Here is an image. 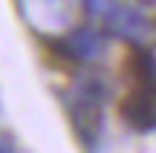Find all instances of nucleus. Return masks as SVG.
<instances>
[{
    "label": "nucleus",
    "instance_id": "obj_5",
    "mask_svg": "<svg viewBox=\"0 0 156 153\" xmlns=\"http://www.w3.org/2000/svg\"><path fill=\"white\" fill-rule=\"evenodd\" d=\"M127 67H130V75H133L136 84H156V58H153V52L136 46L130 61H127Z\"/></svg>",
    "mask_w": 156,
    "mask_h": 153
},
{
    "label": "nucleus",
    "instance_id": "obj_4",
    "mask_svg": "<svg viewBox=\"0 0 156 153\" xmlns=\"http://www.w3.org/2000/svg\"><path fill=\"white\" fill-rule=\"evenodd\" d=\"M67 46H69L75 61H90V58H95L101 52V38H98V32L84 26V29H75L67 38Z\"/></svg>",
    "mask_w": 156,
    "mask_h": 153
},
{
    "label": "nucleus",
    "instance_id": "obj_8",
    "mask_svg": "<svg viewBox=\"0 0 156 153\" xmlns=\"http://www.w3.org/2000/svg\"><path fill=\"white\" fill-rule=\"evenodd\" d=\"M0 153H6V144H3V142H0Z\"/></svg>",
    "mask_w": 156,
    "mask_h": 153
},
{
    "label": "nucleus",
    "instance_id": "obj_1",
    "mask_svg": "<svg viewBox=\"0 0 156 153\" xmlns=\"http://www.w3.org/2000/svg\"><path fill=\"white\" fill-rule=\"evenodd\" d=\"M101 98H104V87L98 81H84L75 87L73 101H69V116H73L75 133L87 144H93L101 133Z\"/></svg>",
    "mask_w": 156,
    "mask_h": 153
},
{
    "label": "nucleus",
    "instance_id": "obj_2",
    "mask_svg": "<svg viewBox=\"0 0 156 153\" xmlns=\"http://www.w3.org/2000/svg\"><path fill=\"white\" fill-rule=\"evenodd\" d=\"M122 119L133 130H156V84H136V90L122 101Z\"/></svg>",
    "mask_w": 156,
    "mask_h": 153
},
{
    "label": "nucleus",
    "instance_id": "obj_6",
    "mask_svg": "<svg viewBox=\"0 0 156 153\" xmlns=\"http://www.w3.org/2000/svg\"><path fill=\"white\" fill-rule=\"evenodd\" d=\"M49 23H67V0H38Z\"/></svg>",
    "mask_w": 156,
    "mask_h": 153
},
{
    "label": "nucleus",
    "instance_id": "obj_3",
    "mask_svg": "<svg viewBox=\"0 0 156 153\" xmlns=\"http://www.w3.org/2000/svg\"><path fill=\"white\" fill-rule=\"evenodd\" d=\"M104 29L113 35V38L122 40H133V43H142L147 35V20L139 9H130V6H116L110 15L104 17Z\"/></svg>",
    "mask_w": 156,
    "mask_h": 153
},
{
    "label": "nucleus",
    "instance_id": "obj_7",
    "mask_svg": "<svg viewBox=\"0 0 156 153\" xmlns=\"http://www.w3.org/2000/svg\"><path fill=\"white\" fill-rule=\"evenodd\" d=\"M116 9V0H84V12L90 17H107Z\"/></svg>",
    "mask_w": 156,
    "mask_h": 153
}]
</instances>
